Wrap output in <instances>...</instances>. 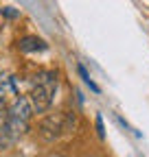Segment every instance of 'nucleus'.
Listing matches in <instances>:
<instances>
[{"label":"nucleus","instance_id":"f03ea898","mask_svg":"<svg viewBox=\"0 0 149 157\" xmlns=\"http://www.w3.org/2000/svg\"><path fill=\"white\" fill-rule=\"evenodd\" d=\"M29 118H31V105L26 98H18L7 111V129L11 140L15 142L26 129H29Z\"/></svg>","mask_w":149,"mask_h":157},{"label":"nucleus","instance_id":"6e6552de","mask_svg":"<svg viewBox=\"0 0 149 157\" xmlns=\"http://www.w3.org/2000/svg\"><path fill=\"white\" fill-rule=\"evenodd\" d=\"M57 157H59V155H57Z\"/></svg>","mask_w":149,"mask_h":157},{"label":"nucleus","instance_id":"f257e3e1","mask_svg":"<svg viewBox=\"0 0 149 157\" xmlns=\"http://www.w3.org/2000/svg\"><path fill=\"white\" fill-rule=\"evenodd\" d=\"M37 81L31 90V96L26 98L29 105H31V111H37L42 113L50 107L53 103V94H55V87H57V76L50 74V72H44L40 76H35Z\"/></svg>","mask_w":149,"mask_h":157},{"label":"nucleus","instance_id":"39448f33","mask_svg":"<svg viewBox=\"0 0 149 157\" xmlns=\"http://www.w3.org/2000/svg\"><path fill=\"white\" fill-rule=\"evenodd\" d=\"M77 70H79V74H81V78H83V83H86V85H88V87H90L92 92H101V90H99V85H97V83H95V81L90 78V74H88V70H86L83 66H79Z\"/></svg>","mask_w":149,"mask_h":157},{"label":"nucleus","instance_id":"0eeeda50","mask_svg":"<svg viewBox=\"0 0 149 157\" xmlns=\"http://www.w3.org/2000/svg\"><path fill=\"white\" fill-rule=\"evenodd\" d=\"M97 129H99V137H103L105 131H103V120H101V116H97Z\"/></svg>","mask_w":149,"mask_h":157},{"label":"nucleus","instance_id":"7ed1b4c3","mask_svg":"<svg viewBox=\"0 0 149 157\" xmlns=\"http://www.w3.org/2000/svg\"><path fill=\"white\" fill-rule=\"evenodd\" d=\"M13 144L11 135H9V129H7V113L0 111V151H5Z\"/></svg>","mask_w":149,"mask_h":157},{"label":"nucleus","instance_id":"423d86ee","mask_svg":"<svg viewBox=\"0 0 149 157\" xmlns=\"http://www.w3.org/2000/svg\"><path fill=\"white\" fill-rule=\"evenodd\" d=\"M11 90V85H2V81H0V111H2V107H5V98H7V92Z\"/></svg>","mask_w":149,"mask_h":157},{"label":"nucleus","instance_id":"20e7f679","mask_svg":"<svg viewBox=\"0 0 149 157\" xmlns=\"http://www.w3.org/2000/svg\"><path fill=\"white\" fill-rule=\"evenodd\" d=\"M20 48H22L24 52H29V50H44L46 44L42 42V39H37V37H24L22 44H20Z\"/></svg>","mask_w":149,"mask_h":157}]
</instances>
